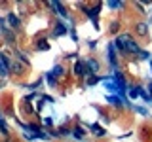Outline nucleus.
I'll list each match as a JSON object with an SVG mask.
<instances>
[{"instance_id":"obj_10","label":"nucleus","mask_w":152,"mask_h":142,"mask_svg":"<svg viewBox=\"0 0 152 142\" xmlns=\"http://www.w3.org/2000/svg\"><path fill=\"white\" fill-rule=\"evenodd\" d=\"M135 30H137L139 36H146V34H148V27H146V23H139V25L135 27Z\"/></svg>"},{"instance_id":"obj_14","label":"nucleus","mask_w":152,"mask_h":142,"mask_svg":"<svg viewBox=\"0 0 152 142\" xmlns=\"http://www.w3.org/2000/svg\"><path fill=\"white\" fill-rule=\"evenodd\" d=\"M46 80H48V83H50L51 87H55V85H57V82H55V76L51 74V72H48V74H46Z\"/></svg>"},{"instance_id":"obj_9","label":"nucleus","mask_w":152,"mask_h":142,"mask_svg":"<svg viewBox=\"0 0 152 142\" xmlns=\"http://www.w3.org/2000/svg\"><path fill=\"white\" fill-rule=\"evenodd\" d=\"M66 32H69V28H66V25L59 21V23L55 25V36H63V34H66Z\"/></svg>"},{"instance_id":"obj_21","label":"nucleus","mask_w":152,"mask_h":142,"mask_svg":"<svg viewBox=\"0 0 152 142\" xmlns=\"http://www.w3.org/2000/svg\"><path fill=\"white\" fill-rule=\"evenodd\" d=\"M139 57H141V59H148V51H139Z\"/></svg>"},{"instance_id":"obj_20","label":"nucleus","mask_w":152,"mask_h":142,"mask_svg":"<svg viewBox=\"0 0 152 142\" xmlns=\"http://www.w3.org/2000/svg\"><path fill=\"white\" fill-rule=\"evenodd\" d=\"M108 6H110L112 9H116V8H120V6H122V2H116V0H112V2H108Z\"/></svg>"},{"instance_id":"obj_1","label":"nucleus","mask_w":152,"mask_h":142,"mask_svg":"<svg viewBox=\"0 0 152 142\" xmlns=\"http://www.w3.org/2000/svg\"><path fill=\"white\" fill-rule=\"evenodd\" d=\"M114 47H118L120 51H129V53H139V44L129 36V34H120L114 40Z\"/></svg>"},{"instance_id":"obj_2","label":"nucleus","mask_w":152,"mask_h":142,"mask_svg":"<svg viewBox=\"0 0 152 142\" xmlns=\"http://www.w3.org/2000/svg\"><path fill=\"white\" fill-rule=\"evenodd\" d=\"M101 82L104 85V89H108V91H112V93H116L118 97H120V87H118V83H116V80H114V76H108V78H101Z\"/></svg>"},{"instance_id":"obj_6","label":"nucleus","mask_w":152,"mask_h":142,"mask_svg":"<svg viewBox=\"0 0 152 142\" xmlns=\"http://www.w3.org/2000/svg\"><path fill=\"white\" fill-rule=\"evenodd\" d=\"M108 63L116 68L118 61H116V51H114V44H108Z\"/></svg>"},{"instance_id":"obj_12","label":"nucleus","mask_w":152,"mask_h":142,"mask_svg":"<svg viewBox=\"0 0 152 142\" xmlns=\"http://www.w3.org/2000/svg\"><path fill=\"white\" fill-rule=\"evenodd\" d=\"M50 6H51V8H55V9H57V13H59V15H63V17L66 15V12H65V8H63V6H61V4H59V2H51V4H50Z\"/></svg>"},{"instance_id":"obj_19","label":"nucleus","mask_w":152,"mask_h":142,"mask_svg":"<svg viewBox=\"0 0 152 142\" xmlns=\"http://www.w3.org/2000/svg\"><path fill=\"white\" fill-rule=\"evenodd\" d=\"M51 74H53V76H61V74H63V66H55V68L51 70Z\"/></svg>"},{"instance_id":"obj_13","label":"nucleus","mask_w":152,"mask_h":142,"mask_svg":"<svg viewBox=\"0 0 152 142\" xmlns=\"http://www.w3.org/2000/svg\"><path fill=\"white\" fill-rule=\"evenodd\" d=\"M97 82H101V78H97V76H88V80H86V83L91 87V85H95Z\"/></svg>"},{"instance_id":"obj_24","label":"nucleus","mask_w":152,"mask_h":142,"mask_svg":"<svg viewBox=\"0 0 152 142\" xmlns=\"http://www.w3.org/2000/svg\"><path fill=\"white\" fill-rule=\"evenodd\" d=\"M0 125H4V117H2V114H0Z\"/></svg>"},{"instance_id":"obj_4","label":"nucleus","mask_w":152,"mask_h":142,"mask_svg":"<svg viewBox=\"0 0 152 142\" xmlns=\"http://www.w3.org/2000/svg\"><path fill=\"white\" fill-rule=\"evenodd\" d=\"M88 66H86V63H82V61H76L74 63V74L80 76V78H84V76H88Z\"/></svg>"},{"instance_id":"obj_17","label":"nucleus","mask_w":152,"mask_h":142,"mask_svg":"<svg viewBox=\"0 0 152 142\" xmlns=\"http://www.w3.org/2000/svg\"><path fill=\"white\" fill-rule=\"evenodd\" d=\"M72 135L76 136V138H84V131L80 129V127H76V129L72 131Z\"/></svg>"},{"instance_id":"obj_15","label":"nucleus","mask_w":152,"mask_h":142,"mask_svg":"<svg viewBox=\"0 0 152 142\" xmlns=\"http://www.w3.org/2000/svg\"><path fill=\"white\" fill-rule=\"evenodd\" d=\"M91 131H95V136H104V131H103L99 125H95V123L91 125Z\"/></svg>"},{"instance_id":"obj_3","label":"nucleus","mask_w":152,"mask_h":142,"mask_svg":"<svg viewBox=\"0 0 152 142\" xmlns=\"http://www.w3.org/2000/svg\"><path fill=\"white\" fill-rule=\"evenodd\" d=\"M107 102L112 104L114 108H122L124 104H127L126 99H124V97H118V95H108V97H107Z\"/></svg>"},{"instance_id":"obj_22","label":"nucleus","mask_w":152,"mask_h":142,"mask_svg":"<svg viewBox=\"0 0 152 142\" xmlns=\"http://www.w3.org/2000/svg\"><path fill=\"white\" fill-rule=\"evenodd\" d=\"M42 121H44V125H48V127L51 125V117H44V120H42Z\"/></svg>"},{"instance_id":"obj_18","label":"nucleus","mask_w":152,"mask_h":142,"mask_svg":"<svg viewBox=\"0 0 152 142\" xmlns=\"http://www.w3.org/2000/svg\"><path fill=\"white\" fill-rule=\"evenodd\" d=\"M135 112L141 114V116H146V114H148V110H146V108H142V106H135Z\"/></svg>"},{"instance_id":"obj_7","label":"nucleus","mask_w":152,"mask_h":142,"mask_svg":"<svg viewBox=\"0 0 152 142\" xmlns=\"http://www.w3.org/2000/svg\"><path fill=\"white\" fill-rule=\"evenodd\" d=\"M8 23H10V27H12L13 30L21 27V21H19V17H15L13 13H8Z\"/></svg>"},{"instance_id":"obj_11","label":"nucleus","mask_w":152,"mask_h":142,"mask_svg":"<svg viewBox=\"0 0 152 142\" xmlns=\"http://www.w3.org/2000/svg\"><path fill=\"white\" fill-rule=\"evenodd\" d=\"M48 47H50V44H48V42L44 40V38L36 40V49H38V51H44V49H48Z\"/></svg>"},{"instance_id":"obj_5","label":"nucleus","mask_w":152,"mask_h":142,"mask_svg":"<svg viewBox=\"0 0 152 142\" xmlns=\"http://www.w3.org/2000/svg\"><path fill=\"white\" fill-rule=\"evenodd\" d=\"M142 93H145V89L139 87V85H129V87H127V95H129V99L142 97Z\"/></svg>"},{"instance_id":"obj_25","label":"nucleus","mask_w":152,"mask_h":142,"mask_svg":"<svg viewBox=\"0 0 152 142\" xmlns=\"http://www.w3.org/2000/svg\"><path fill=\"white\" fill-rule=\"evenodd\" d=\"M148 91H150V95H152V82H150V85H148Z\"/></svg>"},{"instance_id":"obj_26","label":"nucleus","mask_w":152,"mask_h":142,"mask_svg":"<svg viewBox=\"0 0 152 142\" xmlns=\"http://www.w3.org/2000/svg\"><path fill=\"white\" fill-rule=\"evenodd\" d=\"M150 70H152V61H150Z\"/></svg>"},{"instance_id":"obj_8","label":"nucleus","mask_w":152,"mask_h":142,"mask_svg":"<svg viewBox=\"0 0 152 142\" xmlns=\"http://www.w3.org/2000/svg\"><path fill=\"white\" fill-rule=\"evenodd\" d=\"M86 66H88V70H89L91 74H97V72H99V63H97L95 59H88Z\"/></svg>"},{"instance_id":"obj_23","label":"nucleus","mask_w":152,"mask_h":142,"mask_svg":"<svg viewBox=\"0 0 152 142\" xmlns=\"http://www.w3.org/2000/svg\"><path fill=\"white\" fill-rule=\"evenodd\" d=\"M17 57H19V59H21V61H23V63H28V61H27V57H25V55H23V53H17Z\"/></svg>"},{"instance_id":"obj_16","label":"nucleus","mask_w":152,"mask_h":142,"mask_svg":"<svg viewBox=\"0 0 152 142\" xmlns=\"http://www.w3.org/2000/svg\"><path fill=\"white\" fill-rule=\"evenodd\" d=\"M0 76H8V66L2 63V59H0Z\"/></svg>"}]
</instances>
